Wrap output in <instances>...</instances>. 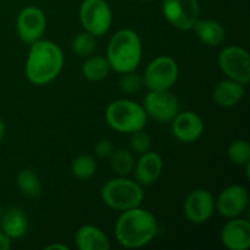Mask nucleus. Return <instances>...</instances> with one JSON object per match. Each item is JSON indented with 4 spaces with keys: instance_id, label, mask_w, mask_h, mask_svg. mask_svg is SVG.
Instances as JSON below:
<instances>
[{
    "instance_id": "nucleus-29",
    "label": "nucleus",
    "mask_w": 250,
    "mask_h": 250,
    "mask_svg": "<svg viewBox=\"0 0 250 250\" xmlns=\"http://www.w3.org/2000/svg\"><path fill=\"white\" fill-rule=\"evenodd\" d=\"M95 155L99 156L102 159H106L111 156V154L114 153V146H112L111 142L109 139H102L97 143L94 148Z\"/></svg>"
},
{
    "instance_id": "nucleus-25",
    "label": "nucleus",
    "mask_w": 250,
    "mask_h": 250,
    "mask_svg": "<svg viewBox=\"0 0 250 250\" xmlns=\"http://www.w3.org/2000/svg\"><path fill=\"white\" fill-rule=\"evenodd\" d=\"M97 48V39L88 32H81L72 41V51L80 58H88Z\"/></svg>"
},
{
    "instance_id": "nucleus-7",
    "label": "nucleus",
    "mask_w": 250,
    "mask_h": 250,
    "mask_svg": "<svg viewBox=\"0 0 250 250\" xmlns=\"http://www.w3.org/2000/svg\"><path fill=\"white\" fill-rule=\"evenodd\" d=\"M178 65L170 56H158L146 66L143 84L149 90H170L178 80Z\"/></svg>"
},
{
    "instance_id": "nucleus-11",
    "label": "nucleus",
    "mask_w": 250,
    "mask_h": 250,
    "mask_svg": "<svg viewBox=\"0 0 250 250\" xmlns=\"http://www.w3.org/2000/svg\"><path fill=\"white\" fill-rule=\"evenodd\" d=\"M45 28V15L39 7L27 6L20 11L16 20V31L23 43L32 44L42 39Z\"/></svg>"
},
{
    "instance_id": "nucleus-10",
    "label": "nucleus",
    "mask_w": 250,
    "mask_h": 250,
    "mask_svg": "<svg viewBox=\"0 0 250 250\" xmlns=\"http://www.w3.org/2000/svg\"><path fill=\"white\" fill-rule=\"evenodd\" d=\"M146 116L159 122H171L180 112V102L170 90H149L144 97Z\"/></svg>"
},
{
    "instance_id": "nucleus-20",
    "label": "nucleus",
    "mask_w": 250,
    "mask_h": 250,
    "mask_svg": "<svg viewBox=\"0 0 250 250\" xmlns=\"http://www.w3.org/2000/svg\"><path fill=\"white\" fill-rule=\"evenodd\" d=\"M192 29L194 31L198 39L209 46L220 45L225 41V36H226L224 26L215 20L200 19L199 17Z\"/></svg>"
},
{
    "instance_id": "nucleus-12",
    "label": "nucleus",
    "mask_w": 250,
    "mask_h": 250,
    "mask_svg": "<svg viewBox=\"0 0 250 250\" xmlns=\"http://www.w3.org/2000/svg\"><path fill=\"white\" fill-rule=\"evenodd\" d=\"M183 209L188 221L194 225H202L214 214L215 199L209 190L198 188L187 195Z\"/></svg>"
},
{
    "instance_id": "nucleus-3",
    "label": "nucleus",
    "mask_w": 250,
    "mask_h": 250,
    "mask_svg": "<svg viewBox=\"0 0 250 250\" xmlns=\"http://www.w3.org/2000/svg\"><path fill=\"white\" fill-rule=\"evenodd\" d=\"M143 46L138 34L132 29H120L110 38L106 59L111 70L117 73L133 72L142 60Z\"/></svg>"
},
{
    "instance_id": "nucleus-17",
    "label": "nucleus",
    "mask_w": 250,
    "mask_h": 250,
    "mask_svg": "<svg viewBox=\"0 0 250 250\" xmlns=\"http://www.w3.org/2000/svg\"><path fill=\"white\" fill-rule=\"evenodd\" d=\"M76 246L80 250H109L110 241L99 227L84 225L75 236Z\"/></svg>"
},
{
    "instance_id": "nucleus-33",
    "label": "nucleus",
    "mask_w": 250,
    "mask_h": 250,
    "mask_svg": "<svg viewBox=\"0 0 250 250\" xmlns=\"http://www.w3.org/2000/svg\"><path fill=\"white\" fill-rule=\"evenodd\" d=\"M1 212H2V209H1V205H0V216H1Z\"/></svg>"
},
{
    "instance_id": "nucleus-13",
    "label": "nucleus",
    "mask_w": 250,
    "mask_h": 250,
    "mask_svg": "<svg viewBox=\"0 0 250 250\" xmlns=\"http://www.w3.org/2000/svg\"><path fill=\"white\" fill-rule=\"evenodd\" d=\"M249 203V193L241 185H231L220 193L215 208L226 219L238 217L246 211Z\"/></svg>"
},
{
    "instance_id": "nucleus-1",
    "label": "nucleus",
    "mask_w": 250,
    "mask_h": 250,
    "mask_svg": "<svg viewBox=\"0 0 250 250\" xmlns=\"http://www.w3.org/2000/svg\"><path fill=\"white\" fill-rule=\"evenodd\" d=\"M158 229L155 216L148 210L137 207L121 211L115 224V236L124 248L138 249L155 238Z\"/></svg>"
},
{
    "instance_id": "nucleus-2",
    "label": "nucleus",
    "mask_w": 250,
    "mask_h": 250,
    "mask_svg": "<svg viewBox=\"0 0 250 250\" xmlns=\"http://www.w3.org/2000/svg\"><path fill=\"white\" fill-rule=\"evenodd\" d=\"M63 67V54L56 43L39 41L31 44L26 60V77L32 84L45 85L53 82Z\"/></svg>"
},
{
    "instance_id": "nucleus-16",
    "label": "nucleus",
    "mask_w": 250,
    "mask_h": 250,
    "mask_svg": "<svg viewBox=\"0 0 250 250\" xmlns=\"http://www.w3.org/2000/svg\"><path fill=\"white\" fill-rule=\"evenodd\" d=\"M163 167V159L158 153L148 151L146 154H142L133 168L136 181L142 187L154 185L160 178Z\"/></svg>"
},
{
    "instance_id": "nucleus-32",
    "label": "nucleus",
    "mask_w": 250,
    "mask_h": 250,
    "mask_svg": "<svg viewBox=\"0 0 250 250\" xmlns=\"http://www.w3.org/2000/svg\"><path fill=\"white\" fill-rule=\"evenodd\" d=\"M4 134H5V125L4 122H2V120L0 119V142H1L2 138H4Z\"/></svg>"
},
{
    "instance_id": "nucleus-23",
    "label": "nucleus",
    "mask_w": 250,
    "mask_h": 250,
    "mask_svg": "<svg viewBox=\"0 0 250 250\" xmlns=\"http://www.w3.org/2000/svg\"><path fill=\"white\" fill-rule=\"evenodd\" d=\"M136 160L131 150L126 149H119L114 150V153L110 156V166L114 170V172L119 176H127L133 171Z\"/></svg>"
},
{
    "instance_id": "nucleus-14",
    "label": "nucleus",
    "mask_w": 250,
    "mask_h": 250,
    "mask_svg": "<svg viewBox=\"0 0 250 250\" xmlns=\"http://www.w3.org/2000/svg\"><path fill=\"white\" fill-rule=\"evenodd\" d=\"M222 244L229 250H247L250 247V222L242 217L229 219L220 233Z\"/></svg>"
},
{
    "instance_id": "nucleus-30",
    "label": "nucleus",
    "mask_w": 250,
    "mask_h": 250,
    "mask_svg": "<svg viewBox=\"0 0 250 250\" xmlns=\"http://www.w3.org/2000/svg\"><path fill=\"white\" fill-rule=\"evenodd\" d=\"M11 248V239L0 229V250H9Z\"/></svg>"
},
{
    "instance_id": "nucleus-28",
    "label": "nucleus",
    "mask_w": 250,
    "mask_h": 250,
    "mask_svg": "<svg viewBox=\"0 0 250 250\" xmlns=\"http://www.w3.org/2000/svg\"><path fill=\"white\" fill-rule=\"evenodd\" d=\"M142 85H143V77L137 75L134 71L122 73L121 78H120V88L122 92L128 93V94H134V93L139 92Z\"/></svg>"
},
{
    "instance_id": "nucleus-21",
    "label": "nucleus",
    "mask_w": 250,
    "mask_h": 250,
    "mask_svg": "<svg viewBox=\"0 0 250 250\" xmlns=\"http://www.w3.org/2000/svg\"><path fill=\"white\" fill-rule=\"evenodd\" d=\"M87 60L82 65V75L88 81H102L109 75L110 67L109 61L106 58L99 55L88 56Z\"/></svg>"
},
{
    "instance_id": "nucleus-18",
    "label": "nucleus",
    "mask_w": 250,
    "mask_h": 250,
    "mask_svg": "<svg viewBox=\"0 0 250 250\" xmlns=\"http://www.w3.org/2000/svg\"><path fill=\"white\" fill-rule=\"evenodd\" d=\"M244 85L232 80L221 81L212 90V99L221 107H233L243 99Z\"/></svg>"
},
{
    "instance_id": "nucleus-27",
    "label": "nucleus",
    "mask_w": 250,
    "mask_h": 250,
    "mask_svg": "<svg viewBox=\"0 0 250 250\" xmlns=\"http://www.w3.org/2000/svg\"><path fill=\"white\" fill-rule=\"evenodd\" d=\"M129 148L132 153H136L142 155L148 151H150L151 148V138L146 132L143 129L131 133V139H129Z\"/></svg>"
},
{
    "instance_id": "nucleus-6",
    "label": "nucleus",
    "mask_w": 250,
    "mask_h": 250,
    "mask_svg": "<svg viewBox=\"0 0 250 250\" xmlns=\"http://www.w3.org/2000/svg\"><path fill=\"white\" fill-rule=\"evenodd\" d=\"M80 21L88 33L102 37L107 33L112 23V11L105 0H84L80 7Z\"/></svg>"
},
{
    "instance_id": "nucleus-4",
    "label": "nucleus",
    "mask_w": 250,
    "mask_h": 250,
    "mask_svg": "<svg viewBox=\"0 0 250 250\" xmlns=\"http://www.w3.org/2000/svg\"><path fill=\"white\" fill-rule=\"evenodd\" d=\"M102 199L106 207L116 211H126L141 207L144 192L138 182L124 176L109 180L102 188Z\"/></svg>"
},
{
    "instance_id": "nucleus-19",
    "label": "nucleus",
    "mask_w": 250,
    "mask_h": 250,
    "mask_svg": "<svg viewBox=\"0 0 250 250\" xmlns=\"http://www.w3.org/2000/svg\"><path fill=\"white\" fill-rule=\"evenodd\" d=\"M1 231L10 239H19L26 234L28 229V220L24 212L19 208H10L0 216Z\"/></svg>"
},
{
    "instance_id": "nucleus-8",
    "label": "nucleus",
    "mask_w": 250,
    "mask_h": 250,
    "mask_svg": "<svg viewBox=\"0 0 250 250\" xmlns=\"http://www.w3.org/2000/svg\"><path fill=\"white\" fill-rule=\"evenodd\" d=\"M217 63L229 80L241 84H248L250 81V55L246 49L238 45H229L222 49L217 58Z\"/></svg>"
},
{
    "instance_id": "nucleus-26",
    "label": "nucleus",
    "mask_w": 250,
    "mask_h": 250,
    "mask_svg": "<svg viewBox=\"0 0 250 250\" xmlns=\"http://www.w3.org/2000/svg\"><path fill=\"white\" fill-rule=\"evenodd\" d=\"M229 159L237 166H244L250 161V146L244 139H237L227 149Z\"/></svg>"
},
{
    "instance_id": "nucleus-31",
    "label": "nucleus",
    "mask_w": 250,
    "mask_h": 250,
    "mask_svg": "<svg viewBox=\"0 0 250 250\" xmlns=\"http://www.w3.org/2000/svg\"><path fill=\"white\" fill-rule=\"evenodd\" d=\"M46 250H54V249H58V250H68V247L65 246V244H59V243H55V244H50V246L45 247Z\"/></svg>"
},
{
    "instance_id": "nucleus-5",
    "label": "nucleus",
    "mask_w": 250,
    "mask_h": 250,
    "mask_svg": "<svg viewBox=\"0 0 250 250\" xmlns=\"http://www.w3.org/2000/svg\"><path fill=\"white\" fill-rule=\"evenodd\" d=\"M105 120L114 131L131 134L144 129L148 116L143 105L129 99H119L106 107Z\"/></svg>"
},
{
    "instance_id": "nucleus-24",
    "label": "nucleus",
    "mask_w": 250,
    "mask_h": 250,
    "mask_svg": "<svg viewBox=\"0 0 250 250\" xmlns=\"http://www.w3.org/2000/svg\"><path fill=\"white\" fill-rule=\"evenodd\" d=\"M97 171V163L93 156L83 154L78 155L71 165V172L77 180H89Z\"/></svg>"
},
{
    "instance_id": "nucleus-9",
    "label": "nucleus",
    "mask_w": 250,
    "mask_h": 250,
    "mask_svg": "<svg viewBox=\"0 0 250 250\" xmlns=\"http://www.w3.org/2000/svg\"><path fill=\"white\" fill-rule=\"evenodd\" d=\"M163 14L172 27L189 31L199 19V2L198 0H163Z\"/></svg>"
},
{
    "instance_id": "nucleus-22",
    "label": "nucleus",
    "mask_w": 250,
    "mask_h": 250,
    "mask_svg": "<svg viewBox=\"0 0 250 250\" xmlns=\"http://www.w3.org/2000/svg\"><path fill=\"white\" fill-rule=\"evenodd\" d=\"M17 187L22 192V194L27 197L36 198L41 194L42 192V182L39 176L32 170H22L17 175Z\"/></svg>"
},
{
    "instance_id": "nucleus-34",
    "label": "nucleus",
    "mask_w": 250,
    "mask_h": 250,
    "mask_svg": "<svg viewBox=\"0 0 250 250\" xmlns=\"http://www.w3.org/2000/svg\"><path fill=\"white\" fill-rule=\"evenodd\" d=\"M142 1H151V0H142Z\"/></svg>"
},
{
    "instance_id": "nucleus-15",
    "label": "nucleus",
    "mask_w": 250,
    "mask_h": 250,
    "mask_svg": "<svg viewBox=\"0 0 250 250\" xmlns=\"http://www.w3.org/2000/svg\"><path fill=\"white\" fill-rule=\"evenodd\" d=\"M172 133L182 143H193L202 137L204 122L193 111L178 112L172 120Z\"/></svg>"
}]
</instances>
